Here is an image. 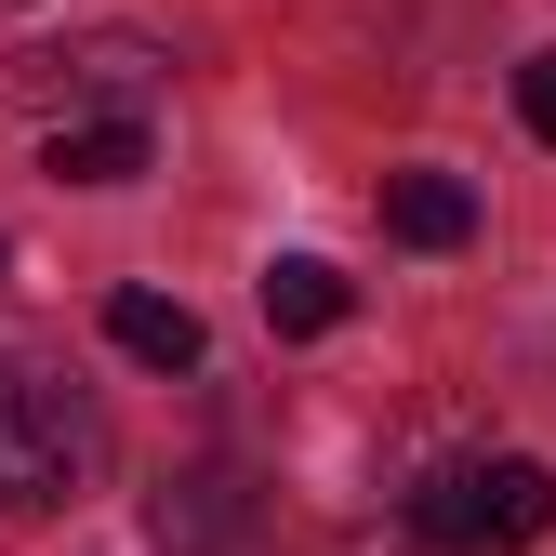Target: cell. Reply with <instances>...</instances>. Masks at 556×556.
Returning a JSON list of instances; mask_svg holds the SVG:
<instances>
[{
	"label": "cell",
	"instance_id": "cell-1",
	"mask_svg": "<svg viewBox=\"0 0 556 556\" xmlns=\"http://www.w3.org/2000/svg\"><path fill=\"white\" fill-rule=\"evenodd\" d=\"M93 477H106V410L40 358H0V517H53Z\"/></svg>",
	"mask_w": 556,
	"mask_h": 556
},
{
	"label": "cell",
	"instance_id": "cell-2",
	"mask_svg": "<svg viewBox=\"0 0 556 556\" xmlns=\"http://www.w3.org/2000/svg\"><path fill=\"white\" fill-rule=\"evenodd\" d=\"M543 517H556V477L530 451H477V464L410 491V530L438 556H517V543H543Z\"/></svg>",
	"mask_w": 556,
	"mask_h": 556
},
{
	"label": "cell",
	"instance_id": "cell-3",
	"mask_svg": "<svg viewBox=\"0 0 556 556\" xmlns=\"http://www.w3.org/2000/svg\"><path fill=\"white\" fill-rule=\"evenodd\" d=\"M0 106H40V119H106V106H160V53L106 27V40H66V53H0Z\"/></svg>",
	"mask_w": 556,
	"mask_h": 556
},
{
	"label": "cell",
	"instance_id": "cell-4",
	"mask_svg": "<svg viewBox=\"0 0 556 556\" xmlns=\"http://www.w3.org/2000/svg\"><path fill=\"white\" fill-rule=\"evenodd\" d=\"M160 160L147 106H106V119H53V186H132Z\"/></svg>",
	"mask_w": 556,
	"mask_h": 556
},
{
	"label": "cell",
	"instance_id": "cell-5",
	"mask_svg": "<svg viewBox=\"0 0 556 556\" xmlns=\"http://www.w3.org/2000/svg\"><path fill=\"white\" fill-rule=\"evenodd\" d=\"M384 226H397L410 252H464V239H477V199H464L451 173H397V186H384Z\"/></svg>",
	"mask_w": 556,
	"mask_h": 556
},
{
	"label": "cell",
	"instance_id": "cell-6",
	"mask_svg": "<svg viewBox=\"0 0 556 556\" xmlns=\"http://www.w3.org/2000/svg\"><path fill=\"white\" fill-rule=\"evenodd\" d=\"M106 344H119V358H147V371H186V358H199V305L119 292V305H106Z\"/></svg>",
	"mask_w": 556,
	"mask_h": 556
},
{
	"label": "cell",
	"instance_id": "cell-7",
	"mask_svg": "<svg viewBox=\"0 0 556 556\" xmlns=\"http://www.w3.org/2000/svg\"><path fill=\"white\" fill-rule=\"evenodd\" d=\"M344 265H318V252H292V265H265V318L278 331H344Z\"/></svg>",
	"mask_w": 556,
	"mask_h": 556
},
{
	"label": "cell",
	"instance_id": "cell-8",
	"mask_svg": "<svg viewBox=\"0 0 556 556\" xmlns=\"http://www.w3.org/2000/svg\"><path fill=\"white\" fill-rule=\"evenodd\" d=\"M517 119L556 147V53H530V66H517Z\"/></svg>",
	"mask_w": 556,
	"mask_h": 556
},
{
	"label": "cell",
	"instance_id": "cell-9",
	"mask_svg": "<svg viewBox=\"0 0 556 556\" xmlns=\"http://www.w3.org/2000/svg\"><path fill=\"white\" fill-rule=\"evenodd\" d=\"M0 265H14V252H0Z\"/></svg>",
	"mask_w": 556,
	"mask_h": 556
}]
</instances>
